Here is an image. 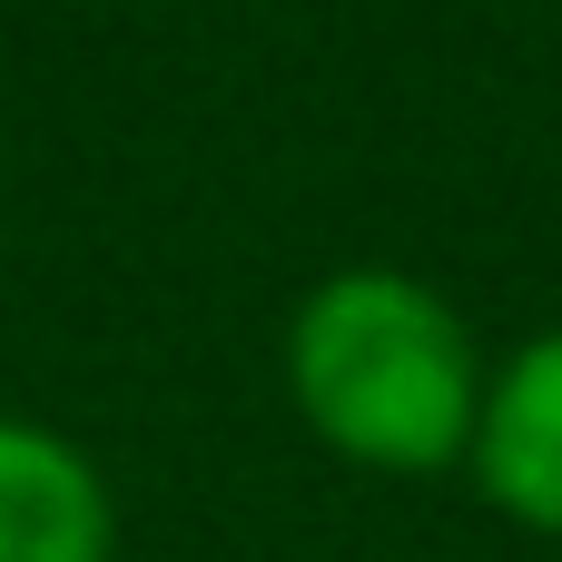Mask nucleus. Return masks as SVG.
Masks as SVG:
<instances>
[{"instance_id": "1", "label": "nucleus", "mask_w": 562, "mask_h": 562, "mask_svg": "<svg viewBox=\"0 0 562 562\" xmlns=\"http://www.w3.org/2000/svg\"><path fill=\"white\" fill-rule=\"evenodd\" d=\"M484 375L454 296L405 267H336L286 316V395L366 474H454L484 425Z\"/></svg>"}, {"instance_id": "2", "label": "nucleus", "mask_w": 562, "mask_h": 562, "mask_svg": "<svg viewBox=\"0 0 562 562\" xmlns=\"http://www.w3.org/2000/svg\"><path fill=\"white\" fill-rule=\"evenodd\" d=\"M474 484L494 514H514L524 533L562 543V326L514 346L484 375V425H474Z\"/></svg>"}, {"instance_id": "3", "label": "nucleus", "mask_w": 562, "mask_h": 562, "mask_svg": "<svg viewBox=\"0 0 562 562\" xmlns=\"http://www.w3.org/2000/svg\"><path fill=\"white\" fill-rule=\"evenodd\" d=\"M119 504L99 464L30 415H0V562H109Z\"/></svg>"}]
</instances>
